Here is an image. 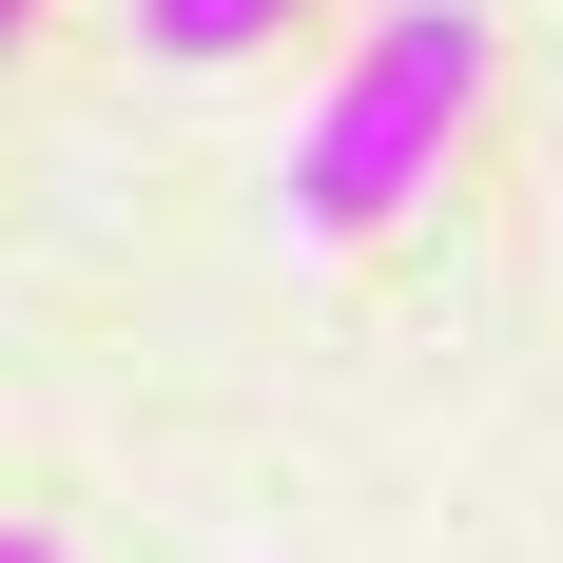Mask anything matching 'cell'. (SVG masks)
Wrapping results in <instances>:
<instances>
[{
	"mask_svg": "<svg viewBox=\"0 0 563 563\" xmlns=\"http://www.w3.org/2000/svg\"><path fill=\"white\" fill-rule=\"evenodd\" d=\"M20 20H40V0H0V40H20Z\"/></svg>",
	"mask_w": 563,
	"mask_h": 563,
	"instance_id": "cell-4",
	"label": "cell"
},
{
	"mask_svg": "<svg viewBox=\"0 0 563 563\" xmlns=\"http://www.w3.org/2000/svg\"><path fill=\"white\" fill-rule=\"evenodd\" d=\"M0 563H58V544H40V525H0Z\"/></svg>",
	"mask_w": 563,
	"mask_h": 563,
	"instance_id": "cell-3",
	"label": "cell"
},
{
	"mask_svg": "<svg viewBox=\"0 0 563 563\" xmlns=\"http://www.w3.org/2000/svg\"><path fill=\"white\" fill-rule=\"evenodd\" d=\"M466 78H486V20H466V0H389V20L350 40V78L311 98V136H291V233H311V253L389 233L408 195L448 175V136H466Z\"/></svg>",
	"mask_w": 563,
	"mask_h": 563,
	"instance_id": "cell-1",
	"label": "cell"
},
{
	"mask_svg": "<svg viewBox=\"0 0 563 563\" xmlns=\"http://www.w3.org/2000/svg\"><path fill=\"white\" fill-rule=\"evenodd\" d=\"M136 40L156 58H253V40H291V0H136Z\"/></svg>",
	"mask_w": 563,
	"mask_h": 563,
	"instance_id": "cell-2",
	"label": "cell"
}]
</instances>
